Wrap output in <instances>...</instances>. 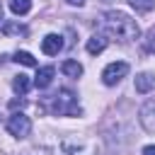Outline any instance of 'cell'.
<instances>
[{
    "label": "cell",
    "instance_id": "6da1fadb",
    "mask_svg": "<svg viewBox=\"0 0 155 155\" xmlns=\"http://www.w3.org/2000/svg\"><path fill=\"white\" fill-rule=\"evenodd\" d=\"M102 27H104V31H107L111 39H116V41H121V44L136 41L138 34H140L136 19H131V17L124 15V12H104Z\"/></svg>",
    "mask_w": 155,
    "mask_h": 155
},
{
    "label": "cell",
    "instance_id": "7a4b0ae2",
    "mask_svg": "<svg viewBox=\"0 0 155 155\" xmlns=\"http://www.w3.org/2000/svg\"><path fill=\"white\" fill-rule=\"evenodd\" d=\"M53 155H102V145L94 138L85 136H65L53 148Z\"/></svg>",
    "mask_w": 155,
    "mask_h": 155
},
{
    "label": "cell",
    "instance_id": "3957f363",
    "mask_svg": "<svg viewBox=\"0 0 155 155\" xmlns=\"http://www.w3.org/2000/svg\"><path fill=\"white\" fill-rule=\"evenodd\" d=\"M53 114L58 116H80L82 107L75 97V92L70 90H58V94L53 97Z\"/></svg>",
    "mask_w": 155,
    "mask_h": 155
},
{
    "label": "cell",
    "instance_id": "277c9868",
    "mask_svg": "<svg viewBox=\"0 0 155 155\" xmlns=\"http://www.w3.org/2000/svg\"><path fill=\"white\" fill-rule=\"evenodd\" d=\"M126 75H128V63H124V61H114V63H109V65L102 70V82L111 87V85L121 82Z\"/></svg>",
    "mask_w": 155,
    "mask_h": 155
},
{
    "label": "cell",
    "instance_id": "5b68a950",
    "mask_svg": "<svg viewBox=\"0 0 155 155\" xmlns=\"http://www.w3.org/2000/svg\"><path fill=\"white\" fill-rule=\"evenodd\" d=\"M7 131L15 136V138H27L29 133H31V119L27 116V114H12L10 119H7Z\"/></svg>",
    "mask_w": 155,
    "mask_h": 155
},
{
    "label": "cell",
    "instance_id": "8992f818",
    "mask_svg": "<svg viewBox=\"0 0 155 155\" xmlns=\"http://www.w3.org/2000/svg\"><path fill=\"white\" fill-rule=\"evenodd\" d=\"M138 119H140V126L145 131H155V99H150V102H145L140 107Z\"/></svg>",
    "mask_w": 155,
    "mask_h": 155
},
{
    "label": "cell",
    "instance_id": "52a82bcc",
    "mask_svg": "<svg viewBox=\"0 0 155 155\" xmlns=\"http://www.w3.org/2000/svg\"><path fill=\"white\" fill-rule=\"evenodd\" d=\"M61 48H63V36L61 34H46L41 39V51L46 56H56Z\"/></svg>",
    "mask_w": 155,
    "mask_h": 155
},
{
    "label": "cell",
    "instance_id": "ba28073f",
    "mask_svg": "<svg viewBox=\"0 0 155 155\" xmlns=\"http://www.w3.org/2000/svg\"><path fill=\"white\" fill-rule=\"evenodd\" d=\"M107 44H109V41H107L104 34H92V36L87 39V46H85V48H87V53L97 56V53H102V51L107 48Z\"/></svg>",
    "mask_w": 155,
    "mask_h": 155
},
{
    "label": "cell",
    "instance_id": "9c48e42d",
    "mask_svg": "<svg viewBox=\"0 0 155 155\" xmlns=\"http://www.w3.org/2000/svg\"><path fill=\"white\" fill-rule=\"evenodd\" d=\"M53 75H56V70H53L51 65H46V68H39V73H36V78H34V85H36L39 90H44V87H48V85H51Z\"/></svg>",
    "mask_w": 155,
    "mask_h": 155
},
{
    "label": "cell",
    "instance_id": "30bf717a",
    "mask_svg": "<svg viewBox=\"0 0 155 155\" xmlns=\"http://www.w3.org/2000/svg\"><path fill=\"white\" fill-rule=\"evenodd\" d=\"M153 87H155V75H153V73H140V75L136 78V92L145 94V92H150Z\"/></svg>",
    "mask_w": 155,
    "mask_h": 155
},
{
    "label": "cell",
    "instance_id": "8fae6325",
    "mask_svg": "<svg viewBox=\"0 0 155 155\" xmlns=\"http://www.w3.org/2000/svg\"><path fill=\"white\" fill-rule=\"evenodd\" d=\"M61 70L68 75V78H80L82 75V65L78 63V61H73V58H68V61H63V65H61Z\"/></svg>",
    "mask_w": 155,
    "mask_h": 155
},
{
    "label": "cell",
    "instance_id": "7c38bea8",
    "mask_svg": "<svg viewBox=\"0 0 155 155\" xmlns=\"http://www.w3.org/2000/svg\"><path fill=\"white\" fill-rule=\"evenodd\" d=\"M29 85H31V82H29V78H27V75H22V73H19V75H15V80H12V90H15L17 94H27Z\"/></svg>",
    "mask_w": 155,
    "mask_h": 155
},
{
    "label": "cell",
    "instance_id": "4fadbf2b",
    "mask_svg": "<svg viewBox=\"0 0 155 155\" xmlns=\"http://www.w3.org/2000/svg\"><path fill=\"white\" fill-rule=\"evenodd\" d=\"M10 10L15 15H27L31 10V0H10Z\"/></svg>",
    "mask_w": 155,
    "mask_h": 155
},
{
    "label": "cell",
    "instance_id": "5bb4252c",
    "mask_svg": "<svg viewBox=\"0 0 155 155\" xmlns=\"http://www.w3.org/2000/svg\"><path fill=\"white\" fill-rule=\"evenodd\" d=\"M128 5L136 10V12H150L155 7V0H128Z\"/></svg>",
    "mask_w": 155,
    "mask_h": 155
},
{
    "label": "cell",
    "instance_id": "9a60e30c",
    "mask_svg": "<svg viewBox=\"0 0 155 155\" xmlns=\"http://www.w3.org/2000/svg\"><path fill=\"white\" fill-rule=\"evenodd\" d=\"M15 61L22 63V65H29V68L36 65V58H34L31 53H27V51H17V53H15Z\"/></svg>",
    "mask_w": 155,
    "mask_h": 155
},
{
    "label": "cell",
    "instance_id": "2e32d148",
    "mask_svg": "<svg viewBox=\"0 0 155 155\" xmlns=\"http://www.w3.org/2000/svg\"><path fill=\"white\" fill-rule=\"evenodd\" d=\"M155 48V31L148 34V44H145V51H153Z\"/></svg>",
    "mask_w": 155,
    "mask_h": 155
},
{
    "label": "cell",
    "instance_id": "e0dca14e",
    "mask_svg": "<svg viewBox=\"0 0 155 155\" xmlns=\"http://www.w3.org/2000/svg\"><path fill=\"white\" fill-rule=\"evenodd\" d=\"M140 155H155V145H145Z\"/></svg>",
    "mask_w": 155,
    "mask_h": 155
},
{
    "label": "cell",
    "instance_id": "ac0fdd59",
    "mask_svg": "<svg viewBox=\"0 0 155 155\" xmlns=\"http://www.w3.org/2000/svg\"><path fill=\"white\" fill-rule=\"evenodd\" d=\"M65 2H68V5H75V7H82V5H85V0H65Z\"/></svg>",
    "mask_w": 155,
    "mask_h": 155
},
{
    "label": "cell",
    "instance_id": "d6986e66",
    "mask_svg": "<svg viewBox=\"0 0 155 155\" xmlns=\"http://www.w3.org/2000/svg\"><path fill=\"white\" fill-rule=\"evenodd\" d=\"M0 22H2V7H0Z\"/></svg>",
    "mask_w": 155,
    "mask_h": 155
}]
</instances>
